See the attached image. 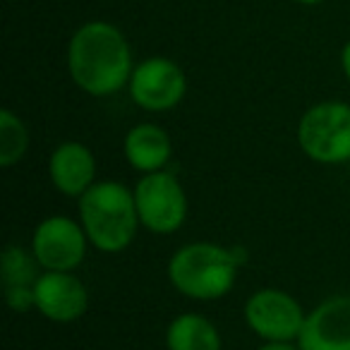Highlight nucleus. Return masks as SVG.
I'll use <instances>...</instances> for the list:
<instances>
[{
    "mask_svg": "<svg viewBox=\"0 0 350 350\" xmlns=\"http://www.w3.org/2000/svg\"><path fill=\"white\" fill-rule=\"evenodd\" d=\"M135 70L125 34L111 22H87L68 44L70 79L89 96H113L127 89Z\"/></svg>",
    "mask_w": 350,
    "mask_h": 350,
    "instance_id": "1",
    "label": "nucleus"
},
{
    "mask_svg": "<svg viewBox=\"0 0 350 350\" xmlns=\"http://www.w3.org/2000/svg\"><path fill=\"white\" fill-rule=\"evenodd\" d=\"M77 219L89 245L103 254L125 252L142 228L135 190L118 180H96L77 200Z\"/></svg>",
    "mask_w": 350,
    "mask_h": 350,
    "instance_id": "2",
    "label": "nucleus"
},
{
    "mask_svg": "<svg viewBox=\"0 0 350 350\" xmlns=\"http://www.w3.org/2000/svg\"><path fill=\"white\" fill-rule=\"evenodd\" d=\"M243 259L224 245L187 243L178 247L168 259V281L180 295L197 302H211L226 297L235 288Z\"/></svg>",
    "mask_w": 350,
    "mask_h": 350,
    "instance_id": "3",
    "label": "nucleus"
},
{
    "mask_svg": "<svg viewBox=\"0 0 350 350\" xmlns=\"http://www.w3.org/2000/svg\"><path fill=\"white\" fill-rule=\"evenodd\" d=\"M297 146L310 161L340 165L350 161V103L319 101L297 120Z\"/></svg>",
    "mask_w": 350,
    "mask_h": 350,
    "instance_id": "4",
    "label": "nucleus"
},
{
    "mask_svg": "<svg viewBox=\"0 0 350 350\" xmlns=\"http://www.w3.org/2000/svg\"><path fill=\"white\" fill-rule=\"evenodd\" d=\"M135 204L142 228L154 235L178 233L190 214L185 187L168 168L142 175L135 185Z\"/></svg>",
    "mask_w": 350,
    "mask_h": 350,
    "instance_id": "5",
    "label": "nucleus"
},
{
    "mask_svg": "<svg viewBox=\"0 0 350 350\" xmlns=\"http://www.w3.org/2000/svg\"><path fill=\"white\" fill-rule=\"evenodd\" d=\"M245 324L264 343H297L307 312L283 288H259L245 300Z\"/></svg>",
    "mask_w": 350,
    "mask_h": 350,
    "instance_id": "6",
    "label": "nucleus"
},
{
    "mask_svg": "<svg viewBox=\"0 0 350 350\" xmlns=\"http://www.w3.org/2000/svg\"><path fill=\"white\" fill-rule=\"evenodd\" d=\"M29 247L44 271H77L92 245L79 219L53 214L34 228Z\"/></svg>",
    "mask_w": 350,
    "mask_h": 350,
    "instance_id": "7",
    "label": "nucleus"
},
{
    "mask_svg": "<svg viewBox=\"0 0 350 350\" xmlns=\"http://www.w3.org/2000/svg\"><path fill=\"white\" fill-rule=\"evenodd\" d=\"M130 98L146 113H168L187 94V75L180 65L163 55H154L135 65L130 84Z\"/></svg>",
    "mask_w": 350,
    "mask_h": 350,
    "instance_id": "8",
    "label": "nucleus"
},
{
    "mask_svg": "<svg viewBox=\"0 0 350 350\" xmlns=\"http://www.w3.org/2000/svg\"><path fill=\"white\" fill-rule=\"evenodd\" d=\"M36 312L53 324H72L89 310V291L75 271H44L34 286Z\"/></svg>",
    "mask_w": 350,
    "mask_h": 350,
    "instance_id": "9",
    "label": "nucleus"
},
{
    "mask_svg": "<svg viewBox=\"0 0 350 350\" xmlns=\"http://www.w3.org/2000/svg\"><path fill=\"white\" fill-rule=\"evenodd\" d=\"M300 350H350V295L338 293L307 312Z\"/></svg>",
    "mask_w": 350,
    "mask_h": 350,
    "instance_id": "10",
    "label": "nucleus"
},
{
    "mask_svg": "<svg viewBox=\"0 0 350 350\" xmlns=\"http://www.w3.org/2000/svg\"><path fill=\"white\" fill-rule=\"evenodd\" d=\"M98 163L94 151L82 142H60L49 156V180L53 190L70 200H79L89 187L96 185Z\"/></svg>",
    "mask_w": 350,
    "mask_h": 350,
    "instance_id": "11",
    "label": "nucleus"
},
{
    "mask_svg": "<svg viewBox=\"0 0 350 350\" xmlns=\"http://www.w3.org/2000/svg\"><path fill=\"white\" fill-rule=\"evenodd\" d=\"M44 273L41 264L36 262L31 247L22 245H8L0 254V281H3V295L12 312L29 314L36 310L34 286Z\"/></svg>",
    "mask_w": 350,
    "mask_h": 350,
    "instance_id": "12",
    "label": "nucleus"
},
{
    "mask_svg": "<svg viewBox=\"0 0 350 350\" xmlns=\"http://www.w3.org/2000/svg\"><path fill=\"white\" fill-rule=\"evenodd\" d=\"M122 156L127 165L142 175L165 170L173 159V137L156 122H139L127 130L122 139Z\"/></svg>",
    "mask_w": 350,
    "mask_h": 350,
    "instance_id": "13",
    "label": "nucleus"
},
{
    "mask_svg": "<svg viewBox=\"0 0 350 350\" xmlns=\"http://www.w3.org/2000/svg\"><path fill=\"white\" fill-rule=\"evenodd\" d=\"M165 350H224L221 331L197 312H183L165 326Z\"/></svg>",
    "mask_w": 350,
    "mask_h": 350,
    "instance_id": "14",
    "label": "nucleus"
},
{
    "mask_svg": "<svg viewBox=\"0 0 350 350\" xmlns=\"http://www.w3.org/2000/svg\"><path fill=\"white\" fill-rule=\"evenodd\" d=\"M29 151V130L10 108L0 111V165L15 168Z\"/></svg>",
    "mask_w": 350,
    "mask_h": 350,
    "instance_id": "15",
    "label": "nucleus"
},
{
    "mask_svg": "<svg viewBox=\"0 0 350 350\" xmlns=\"http://www.w3.org/2000/svg\"><path fill=\"white\" fill-rule=\"evenodd\" d=\"M340 68H343L345 79L350 82V41L343 46V51H340Z\"/></svg>",
    "mask_w": 350,
    "mask_h": 350,
    "instance_id": "16",
    "label": "nucleus"
},
{
    "mask_svg": "<svg viewBox=\"0 0 350 350\" xmlns=\"http://www.w3.org/2000/svg\"><path fill=\"white\" fill-rule=\"evenodd\" d=\"M257 350H300L297 343H262Z\"/></svg>",
    "mask_w": 350,
    "mask_h": 350,
    "instance_id": "17",
    "label": "nucleus"
},
{
    "mask_svg": "<svg viewBox=\"0 0 350 350\" xmlns=\"http://www.w3.org/2000/svg\"><path fill=\"white\" fill-rule=\"evenodd\" d=\"M295 3H300V5H319L324 0H295Z\"/></svg>",
    "mask_w": 350,
    "mask_h": 350,
    "instance_id": "18",
    "label": "nucleus"
}]
</instances>
